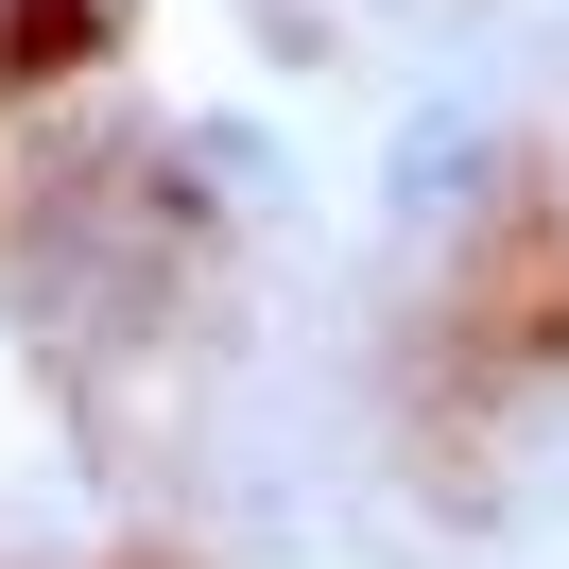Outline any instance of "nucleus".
Returning a JSON list of instances; mask_svg holds the SVG:
<instances>
[{
	"label": "nucleus",
	"mask_w": 569,
	"mask_h": 569,
	"mask_svg": "<svg viewBox=\"0 0 569 569\" xmlns=\"http://www.w3.org/2000/svg\"><path fill=\"white\" fill-rule=\"evenodd\" d=\"M500 173H518V156H500L483 104H415L397 156H380V208H397V224H466V208H500Z\"/></svg>",
	"instance_id": "f257e3e1"
}]
</instances>
